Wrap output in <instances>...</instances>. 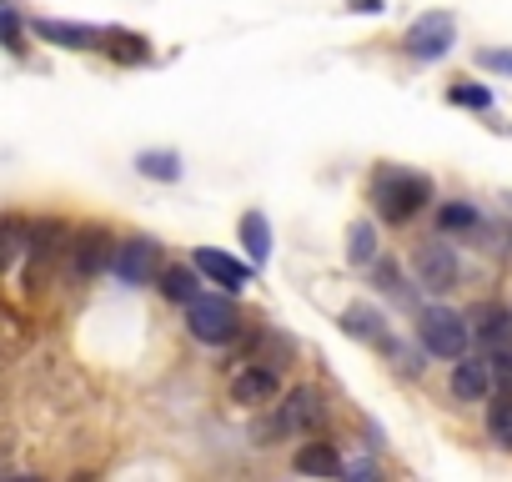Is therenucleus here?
<instances>
[{"instance_id":"nucleus-1","label":"nucleus","mask_w":512,"mask_h":482,"mask_svg":"<svg viewBox=\"0 0 512 482\" xmlns=\"http://www.w3.org/2000/svg\"><path fill=\"white\" fill-rule=\"evenodd\" d=\"M372 201H377V216H382V221H412V216L432 201V181L417 176V171L387 166V171H377V181H372Z\"/></svg>"},{"instance_id":"nucleus-2","label":"nucleus","mask_w":512,"mask_h":482,"mask_svg":"<svg viewBox=\"0 0 512 482\" xmlns=\"http://www.w3.org/2000/svg\"><path fill=\"white\" fill-rule=\"evenodd\" d=\"M417 337H422V347L432 357L457 362L467 352V342H472V322L462 312H452V307H422L417 312Z\"/></svg>"},{"instance_id":"nucleus-3","label":"nucleus","mask_w":512,"mask_h":482,"mask_svg":"<svg viewBox=\"0 0 512 482\" xmlns=\"http://www.w3.org/2000/svg\"><path fill=\"white\" fill-rule=\"evenodd\" d=\"M186 327H191V337H196V342L221 347V342H231V337H236L241 317H236V307H231L226 297H196V302H186Z\"/></svg>"},{"instance_id":"nucleus-4","label":"nucleus","mask_w":512,"mask_h":482,"mask_svg":"<svg viewBox=\"0 0 512 482\" xmlns=\"http://www.w3.org/2000/svg\"><path fill=\"white\" fill-rule=\"evenodd\" d=\"M111 272H116V282H126V287L156 282V277H161V241H151V236L121 241L116 257H111Z\"/></svg>"},{"instance_id":"nucleus-5","label":"nucleus","mask_w":512,"mask_h":482,"mask_svg":"<svg viewBox=\"0 0 512 482\" xmlns=\"http://www.w3.org/2000/svg\"><path fill=\"white\" fill-rule=\"evenodd\" d=\"M452 36H457V21L447 16V11H427V16H417L412 26H407V51L417 56V61H437V56H447L452 51Z\"/></svg>"},{"instance_id":"nucleus-6","label":"nucleus","mask_w":512,"mask_h":482,"mask_svg":"<svg viewBox=\"0 0 512 482\" xmlns=\"http://www.w3.org/2000/svg\"><path fill=\"white\" fill-rule=\"evenodd\" d=\"M412 267H417V282L432 287V292H447V287H457V277H462L457 252L447 247V241H427V247H417Z\"/></svg>"},{"instance_id":"nucleus-7","label":"nucleus","mask_w":512,"mask_h":482,"mask_svg":"<svg viewBox=\"0 0 512 482\" xmlns=\"http://www.w3.org/2000/svg\"><path fill=\"white\" fill-rule=\"evenodd\" d=\"M277 397H282L277 367L251 362V367H241V372L231 377V402H241V407H267V402H277Z\"/></svg>"},{"instance_id":"nucleus-8","label":"nucleus","mask_w":512,"mask_h":482,"mask_svg":"<svg viewBox=\"0 0 512 482\" xmlns=\"http://www.w3.org/2000/svg\"><path fill=\"white\" fill-rule=\"evenodd\" d=\"M191 262L201 267V277H206V282H216V287H226V292H241V287L251 282V267H246V262H236V257H226V252H216V247H201Z\"/></svg>"},{"instance_id":"nucleus-9","label":"nucleus","mask_w":512,"mask_h":482,"mask_svg":"<svg viewBox=\"0 0 512 482\" xmlns=\"http://www.w3.org/2000/svg\"><path fill=\"white\" fill-rule=\"evenodd\" d=\"M492 362H477V357H457V367H452V397H462V402H487V392H492Z\"/></svg>"},{"instance_id":"nucleus-10","label":"nucleus","mask_w":512,"mask_h":482,"mask_svg":"<svg viewBox=\"0 0 512 482\" xmlns=\"http://www.w3.org/2000/svg\"><path fill=\"white\" fill-rule=\"evenodd\" d=\"M467 322H472L477 342H487V347H507L512 342V307H502V302H477Z\"/></svg>"},{"instance_id":"nucleus-11","label":"nucleus","mask_w":512,"mask_h":482,"mask_svg":"<svg viewBox=\"0 0 512 482\" xmlns=\"http://www.w3.org/2000/svg\"><path fill=\"white\" fill-rule=\"evenodd\" d=\"M282 422H287V432H312L322 422V392L317 387H292L287 402H282Z\"/></svg>"},{"instance_id":"nucleus-12","label":"nucleus","mask_w":512,"mask_h":482,"mask_svg":"<svg viewBox=\"0 0 512 482\" xmlns=\"http://www.w3.org/2000/svg\"><path fill=\"white\" fill-rule=\"evenodd\" d=\"M36 36L51 41V46H66V51H91V46H101V31L71 26V21H36Z\"/></svg>"},{"instance_id":"nucleus-13","label":"nucleus","mask_w":512,"mask_h":482,"mask_svg":"<svg viewBox=\"0 0 512 482\" xmlns=\"http://www.w3.org/2000/svg\"><path fill=\"white\" fill-rule=\"evenodd\" d=\"M111 257H116V247H111V236H101V231H86V236L76 241V272H81V277L106 272Z\"/></svg>"},{"instance_id":"nucleus-14","label":"nucleus","mask_w":512,"mask_h":482,"mask_svg":"<svg viewBox=\"0 0 512 482\" xmlns=\"http://www.w3.org/2000/svg\"><path fill=\"white\" fill-rule=\"evenodd\" d=\"M292 467L307 472V477H342V472H347V462H342L327 442H307V447L292 457Z\"/></svg>"},{"instance_id":"nucleus-15","label":"nucleus","mask_w":512,"mask_h":482,"mask_svg":"<svg viewBox=\"0 0 512 482\" xmlns=\"http://www.w3.org/2000/svg\"><path fill=\"white\" fill-rule=\"evenodd\" d=\"M241 241H246L251 267H262V262L272 257V226H267L262 211H246V216H241Z\"/></svg>"},{"instance_id":"nucleus-16","label":"nucleus","mask_w":512,"mask_h":482,"mask_svg":"<svg viewBox=\"0 0 512 482\" xmlns=\"http://www.w3.org/2000/svg\"><path fill=\"white\" fill-rule=\"evenodd\" d=\"M161 292L171 297V302H196L201 297V267L191 262V267H161Z\"/></svg>"},{"instance_id":"nucleus-17","label":"nucleus","mask_w":512,"mask_h":482,"mask_svg":"<svg viewBox=\"0 0 512 482\" xmlns=\"http://www.w3.org/2000/svg\"><path fill=\"white\" fill-rule=\"evenodd\" d=\"M342 332L347 337H362V342H387V327H382V312L377 307H347L342 312Z\"/></svg>"},{"instance_id":"nucleus-18","label":"nucleus","mask_w":512,"mask_h":482,"mask_svg":"<svg viewBox=\"0 0 512 482\" xmlns=\"http://www.w3.org/2000/svg\"><path fill=\"white\" fill-rule=\"evenodd\" d=\"M347 257H352L357 267L377 262V226H372V221H357V226L347 231Z\"/></svg>"},{"instance_id":"nucleus-19","label":"nucleus","mask_w":512,"mask_h":482,"mask_svg":"<svg viewBox=\"0 0 512 482\" xmlns=\"http://www.w3.org/2000/svg\"><path fill=\"white\" fill-rule=\"evenodd\" d=\"M136 171L151 176V181H176L181 176V161H176V151H141L136 156Z\"/></svg>"},{"instance_id":"nucleus-20","label":"nucleus","mask_w":512,"mask_h":482,"mask_svg":"<svg viewBox=\"0 0 512 482\" xmlns=\"http://www.w3.org/2000/svg\"><path fill=\"white\" fill-rule=\"evenodd\" d=\"M26 236H31V231H26L21 221H0V272H6V267H11L16 257H21Z\"/></svg>"},{"instance_id":"nucleus-21","label":"nucleus","mask_w":512,"mask_h":482,"mask_svg":"<svg viewBox=\"0 0 512 482\" xmlns=\"http://www.w3.org/2000/svg\"><path fill=\"white\" fill-rule=\"evenodd\" d=\"M487 432H492L502 447H512V392L497 397V402L487 407Z\"/></svg>"},{"instance_id":"nucleus-22","label":"nucleus","mask_w":512,"mask_h":482,"mask_svg":"<svg viewBox=\"0 0 512 482\" xmlns=\"http://www.w3.org/2000/svg\"><path fill=\"white\" fill-rule=\"evenodd\" d=\"M106 46H111V56H116V61H131V66H136V61H146V41H141V36H131V31H111V36H106Z\"/></svg>"},{"instance_id":"nucleus-23","label":"nucleus","mask_w":512,"mask_h":482,"mask_svg":"<svg viewBox=\"0 0 512 482\" xmlns=\"http://www.w3.org/2000/svg\"><path fill=\"white\" fill-rule=\"evenodd\" d=\"M437 226H442V231H467V226H477V211L452 201V206H442V211H437Z\"/></svg>"},{"instance_id":"nucleus-24","label":"nucleus","mask_w":512,"mask_h":482,"mask_svg":"<svg viewBox=\"0 0 512 482\" xmlns=\"http://www.w3.org/2000/svg\"><path fill=\"white\" fill-rule=\"evenodd\" d=\"M452 101L457 106H472V111H487L492 106V91L487 86H452Z\"/></svg>"},{"instance_id":"nucleus-25","label":"nucleus","mask_w":512,"mask_h":482,"mask_svg":"<svg viewBox=\"0 0 512 482\" xmlns=\"http://www.w3.org/2000/svg\"><path fill=\"white\" fill-rule=\"evenodd\" d=\"M0 46L6 51H21V21L11 11H0Z\"/></svg>"},{"instance_id":"nucleus-26","label":"nucleus","mask_w":512,"mask_h":482,"mask_svg":"<svg viewBox=\"0 0 512 482\" xmlns=\"http://www.w3.org/2000/svg\"><path fill=\"white\" fill-rule=\"evenodd\" d=\"M477 61H482L487 71H507V76H512V51H482Z\"/></svg>"},{"instance_id":"nucleus-27","label":"nucleus","mask_w":512,"mask_h":482,"mask_svg":"<svg viewBox=\"0 0 512 482\" xmlns=\"http://www.w3.org/2000/svg\"><path fill=\"white\" fill-rule=\"evenodd\" d=\"M492 377L512 392V352H497V357H492Z\"/></svg>"},{"instance_id":"nucleus-28","label":"nucleus","mask_w":512,"mask_h":482,"mask_svg":"<svg viewBox=\"0 0 512 482\" xmlns=\"http://www.w3.org/2000/svg\"><path fill=\"white\" fill-rule=\"evenodd\" d=\"M352 6H362V11H382V0H352Z\"/></svg>"}]
</instances>
